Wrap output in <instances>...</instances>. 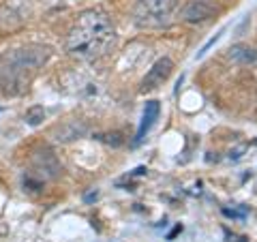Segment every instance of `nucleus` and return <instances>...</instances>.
Returning a JSON list of instances; mask_svg holds the SVG:
<instances>
[{
  "instance_id": "f257e3e1",
  "label": "nucleus",
  "mask_w": 257,
  "mask_h": 242,
  "mask_svg": "<svg viewBox=\"0 0 257 242\" xmlns=\"http://www.w3.org/2000/svg\"><path fill=\"white\" fill-rule=\"evenodd\" d=\"M116 41V30L109 18L103 11L88 9L79 13V18L69 30L67 47L71 56L79 60H96L109 52Z\"/></svg>"
},
{
  "instance_id": "f03ea898",
  "label": "nucleus",
  "mask_w": 257,
  "mask_h": 242,
  "mask_svg": "<svg viewBox=\"0 0 257 242\" xmlns=\"http://www.w3.org/2000/svg\"><path fill=\"white\" fill-rule=\"evenodd\" d=\"M50 47L28 43L0 54V90L18 96L30 88L37 71L50 60Z\"/></svg>"
},
{
  "instance_id": "7ed1b4c3",
  "label": "nucleus",
  "mask_w": 257,
  "mask_h": 242,
  "mask_svg": "<svg viewBox=\"0 0 257 242\" xmlns=\"http://www.w3.org/2000/svg\"><path fill=\"white\" fill-rule=\"evenodd\" d=\"M178 0H138L133 20L140 28H163L172 22Z\"/></svg>"
},
{
  "instance_id": "20e7f679",
  "label": "nucleus",
  "mask_w": 257,
  "mask_h": 242,
  "mask_svg": "<svg viewBox=\"0 0 257 242\" xmlns=\"http://www.w3.org/2000/svg\"><path fill=\"white\" fill-rule=\"evenodd\" d=\"M172 71H174L172 58H167V56L159 58V60L150 67V71L146 73V77H144V82H142V92H150V90H157L159 86H163V82H167V77L172 75Z\"/></svg>"
},
{
  "instance_id": "39448f33",
  "label": "nucleus",
  "mask_w": 257,
  "mask_h": 242,
  "mask_svg": "<svg viewBox=\"0 0 257 242\" xmlns=\"http://www.w3.org/2000/svg\"><path fill=\"white\" fill-rule=\"evenodd\" d=\"M214 13H216V7L210 0H189V3L182 7L180 18L187 24H202V22L210 20Z\"/></svg>"
},
{
  "instance_id": "423d86ee",
  "label": "nucleus",
  "mask_w": 257,
  "mask_h": 242,
  "mask_svg": "<svg viewBox=\"0 0 257 242\" xmlns=\"http://www.w3.org/2000/svg\"><path fill=\"white\" fill-rule=\"evenodd\" d=\"M159 111H161V105L159 101H148L146 105H144V114H142V123H140V129H138V135H135V146L144 142V137L148 135V131L155 125V120L159 118Z\"/></svg>"
},
{
  "instance_id": "0eeeda50",
  "label": "nucleus",
  "mask_w": 257,
  "mask_h": 242,
  "mask_svg": "<svg viewBox=\"0 0 257 242\" xmlns=\"http://www.w3.org/2000/svg\"><path fill=\"white\" fill-rule=\"evenodd\" d=\"M227 56H229V60L236 64H255L257 62V50H253V47H248V45H242V43L231 45Z\"/></svg>"
},
{
  "instance_id": "6e6552de",
  "label": "nucleus",
  "mask_w": 257,
  "mask_h": 242,
  "mask_svg": "<svg viewBox=\"0 0 257 242\" xmlns=\"http://www.w3.org/2000/svg\"><path fill=\"white\" fill-rule=\"evenodd\" d=\"M86 133V127L79 125L77 120H71V123L62 125L60 129H56V140L58 142H73L77 137H82Z\"/></svg>"
},
{
  "instance_id": "1a4fd4ad",
  "label": "nucleus",
  "mask_w": 257,
  "mask_h": 242,
  "mask_svg": "<svg viewBox=\"0 0 257 242\" xmlns=\"http://www.w3.org/2000/svg\"><path fill=\"white\" fill-rule=\"evenodd\" d=\"M43 118H45V109L41 105H32L28 111H26V123L30 127H39L43 123Z\"/></svg>"
},
{
  "instance_id": "9d476101",
  "label": "nucleus",
  "mask_w": 257,
  "mask_h": 242,
  "mask_svg": "<svg viewBox=\"0 0 257 242\" xmlns=\"http://www.w3.org/2000/svg\"><path fill=\"white\" fill-rule=\"evenodd\" d=\"M96 140L105 142V144H109V146H122V144H124V140H122V135H120V133H105V135H96Z\"/></svg>"
},
{
  "instance_id": "9b49d317",
  "label": "nucleus",
  "mask_w": 257,
  "mask_h": 242,
  "mask_svg": "<svg viewBox=\"0 0 257 242\" xmlns=\"http://www.w3.org/2000/svg\"><path fill=\"white\" fill-rule=\"evenodd\" d=\"M223 214L229 216V219H244L246 210H234V208H223Z\"/></svg>"
},
{
  "instance_id": "f8f14e48",
  "label": "nucleus",
  "mask_w": 257,
  "mask_h": 242,
  "mask_svg": "<svg viewBox=\"0 0 257 242\" xmlns=\"http://www.w3.org/2000/svg\"><path fill=\"white\" fill-rule=\"evenodd\" d=\"M180 231H182V227H180V225H178V227H176V229H174V231H172V233H170V236H167V238H170V240H172V238L176 236V233H180Z\"/></svg>"
},
{
  "instance_id": "ddd939ff",
  "label": "nucleus",
  "mask_w": 257,
  "mask_h": 242,
  "mask_svg": "<svg viewBox=\"0 0 257 242\" xmlns=\"http://www.w3.org/2000/svg\"><path fill=\"white\" fill-rule=\"evenodd\" d=\"M92 199H96V193H88V195H86V201H92Z\"/></svg>"
}]
</instances>
